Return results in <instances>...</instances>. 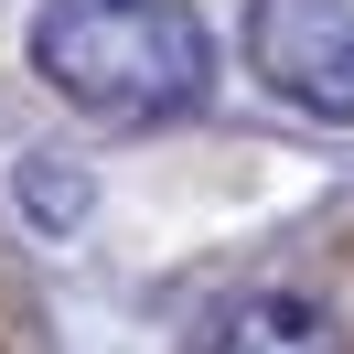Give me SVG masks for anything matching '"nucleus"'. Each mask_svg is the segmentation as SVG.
I'll return each mask as SVG.
<instances>
[{"label":"nucleus","instance_id":"f257e3e1","mask_svg":"<svg viewBox=\"0 0 354 354\" xmlns=\"http://www.w3.org/2000/svg\"><path fill=\"white\" fill-rule=\"evenodd\" d=\"M32 75L108 129H151L215 97V32L194 0H44Z\"/></svg>","mask_w":354,"mask_h":354},{"label":"nucleus","instance_id":"f03ea898","mask_svg":"<svg viewBox=\"0 0 354 354\" xmlns=\"http://www.w3.org/2000/svg\"><path fill=\"white\" fill-rule=\"evenodd\" d=\"M247 75L279 108L354 129V0H247Z\"/></svg>","mask_w":354,"mask_h":354},{"label":"nucleus","instance_id":"7ed1b4c3","mask_svg":"<svg viewBox=\"0 0 354 354\" xmlns=\"http://www.w3.org/2000/svg\"><path fill=\"white\" fill-rule=\"evenodd\" d=\"M194 354H354V333L333 322V301H311V290H247V301H225L215 322H204Z\"/></svg>","mask_w":354,"mask_h":354},{"label":"nucleus","instance_id":"20e7f679","mask_svg":"<svg viewBox=\"0 0 354 354\" xmlns=\"http://www.w3.org/2000/svg\"><path fill=\"white\" fill-rule=\"evenodd\" d=\"M22 204L65 225V215H86V183H65V172H22Z\"/></svg>","mask_w":354,"mask_h":354}]
</instances>
